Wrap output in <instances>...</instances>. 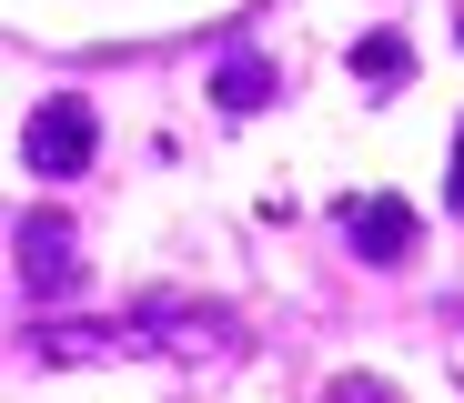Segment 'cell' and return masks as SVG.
Instances as JSON below:
<instances>
[{
	"label": "cell",
	"mask_w": 464,
	"mask_h": 403,
	"mask_svg": "<svg viewBox=\"0 0 464 403\" xmlns=\"http://www.w3.org/2000/svg\"><path fill=\"white\" fill-rule=\"evenodd\" d=\"M353 81H373V91H394V81H404V41H394V31H373V41L353 51Z\"/></svg>",
	"instance_id": "3"
},
{
	"label": "cell",
	"mask_w": 464,
	"mask_h": 403,
	"mask_svg": "<svg viewBox=\"0 0 464 403\" xmlns=\"http://www.w3.org/2000/svg\"><path fill=\"white\" fill-rule=\"evenodd\" d=\"M343 232H353V253H363V263H404V253H414V212H404L394 192L353 202V222H343Z\"/></svg>",
	"instance_id": "2"
},
{
	"label": "cell",
	"mask_w": 464,
	"mask_h": 403,
	"mask_svg": "<svg viewBox=\"0 0 464 403\" xmlns=\"http://www.w3.org/2000/svg\"><path fill=\"white\" fill-rule=\"evenodd\" d=\"M21 263H31V273H61V263H71V242H61V232H41V222H31V232H21Z\"/></svg>",
	"instance_id": "5"
},
{
	"label": "cell",
	"mask_w": 464,
	"mask_h": 403,
	"mask_svg": "<svg viewBox=\"0 0 464 403\" xmlns=\"http://www.w3.org/2000/svg\"><path fill=\"white\" fill-rule=\"evenodd\" d=\"M263 91H273V71H263V61H232V71H222V101H232V111H253Z\"/></svg>",
	"instance_id": "4"
},
{
	"label": "cell",
	"mask_w": 464,
	"mask_h": 403,
	"mask_svg": "<svg viewBox=\"0 0 464 403\" xmlns=\"http://www.w3.org/2000/svg\"><path fill=\"white\" fill-rule=\"evenodd\" d=\"M92 101H71V91H51L41 111H31V131H21V151H31V172L41 182H71V172H82V161H92Z\"/></svg>",
	"instance_id": "1"
},
{
	"label": "cell",
	"mask_w": 464,
	"mask_h": 403,
	"mask_svg": "<svg viewBox=\"0 0 464 403\" xmlns=\"http://www.w3.org/2000/svg\"><path fill=\"white\" fill-rule=\"evenodd\" d=\"M444 202L464 212V131H454V182H444Z\"/></svg>",
	"instance_id": "6"
}]
</instances>
